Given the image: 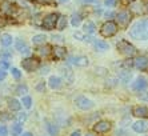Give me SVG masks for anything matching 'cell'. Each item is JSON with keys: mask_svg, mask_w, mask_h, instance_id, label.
<instances>
[{"mask_svg": "<svg viewBox=\"0 0 148 136\" xmlns=\"http://www.w3.org/2000/svg\"><path fill=\"white\" fill-rule=\"evenodd\" d=\"M130 36L135 40H148V19L136 21L130 28Z\"/></svg>", "mask_w": 148, "mask_h": 136, "instance_id": "obj_1", "label": "cell"}, {"mask_svg": "<svg viewBox=\"0 0 148 136\" xmlns=\"http://www.w3.org/2000/svg\"><path fill=\"white\" fill-rule=\"evenodd\" d=\"M117 51L127 58H132L136 55V48L127 40H120L117 43Z\"/></svg>", "mask_w": 148, "mask_h": 136, "instance_id": "obj_2", "label": "cell"}, {"mask_svg": "<svg viewBox=\"0 0 148 136\" xmlns=\"http://www.w3.org/2000/svg\"><path fill=\"white\" fill-rule=\"evenodd\" d=\"M117 32V24L115 21H106L100 28V34L103 35L104 38H111Z\"/></svg>", "mask_w": 148, "mask_h": 136, "instance_id": "obj_3", "label": "cell"}, {"mask_svg": "<svg viewBox=\"0 0 148 136\" xmlns=\"http://www.w3.org/2000/svg\"><path fill=\"white\" fill-rule=\"evenodd\" d=\"M58 19H59V15L58 14H48L47 16H44L41 25H43V28H44V30H48V31L55 30L56 24H58Z\"/></svg>", "mask_w": 148, "mask_h": 136, "instance_id": "obj_4", "label": "cell"}, {"mask_svg": "<svg viewBox=\"0 0 148 136\" xmlns=\"http://www.w3.org/2000/svg\"><path fill=\"white\" fill-rule=\"evenodd\" d=\"M131 20H132V14L130 11H121V12H119L116 15V21L121 27H127Z\"/></svg>", "mask_w": 148, "mask_h": 136, "instance_id": "obj_5", "label": "cell"}, {"mask_svg": "<svg viewBox=\"0 0 148 136\" xmlns=\"http://www.w3.org/2000/svg\"><path fill=\"white\" fill-rule=\"evenodd\" d=\"M75 104L77 108L83 109V111H87V109H91L93 107V102L90 100V99H87L86 96H77L75 99Z\"/></svg>", "mask_w": 148, "mask_h": 136, "instance_id": "obj_6", "label": "cell"}, {"mask_svg": "<svg viewBox=\"0 0 148 136\" xmlns=\"http://www.w3.org/2000/svg\"><path fill=\"white\" fill-rule=\"evenodd\" d=\"M21 65H23V68H24L25 71L32 72L39 67V60L35 58H27L21 61Z\"/></svg>", "mask_w": 148, "mask_h": 136, "instance_id": "obj_7", "label": "cell"}, {"mask_svg": "<svg viewBox=\"0 0 148 136\" xmlns=\"http://www.w3.org/2000/svg\"><path fill=\"white\" fill-rule=\"evenodd\" d=\"M68 63L69 64H75L77 67H87L90 64V60L87 56H71L68 59Z\"/></svg>", "mask_w": 148, "mask_h": 136, "instance_id": "obj_8", "label": "cell"}, {"mask_svg": "<svg viewBox=\"0 0 148 136\" xmlns=\"http://www.w3.org/2000/svg\"><path fill=\"white\" fill-rule=\"evenodd\" d=\"M111 129V123L107 122V120H100L97 122L95 126H93V131L97 133H104V132H108Z\"/></svg>", "mask_w": 148, "mask_h": 136, "instance_id": "obj_9", "label": "cell"}, {"mask_svg": "<svg viewBox=\"0 0 148 136\" xmlns=\"http://www.w3.org/2000/svg\"><path fill=\"white\" fill-rule=\"evenodd\" d=\"M134 67L140 69V71H145L148 68V58H145V56H138L134 60Z\"/></svg>", "mask_w": 148, "mask_h": 136, "instance_id": "obj_10", "label": "cell"}, {"mask_svg": "<svg viewBox=\"0 0 148 136\" xmlns=\"http://www.w3.org/2000/svg\"><path fill=\"white\" fill-rule=\"evenodd\" d=\"M147 87H148V82L144 78H138L136 80H135L134 84H132V88H134L135 91H138V92L144 91Z\"/></svg>", "mask_w": 148, "mask_h": 136, "instance_id": "obj_11", "label": "cell"}, {"mask_svg": "<svg viewBox=\"0 0 148 136\" xmlns=\"http://www.w3.org/2000/svg\"><path fill=\"white\" fill-rule=\"evenodd\" d=\"M132 113L136 117H140V119H147L148 117V107L141 106V107H135L132 109Z\"/></svg>", "mask_w": 148, "mask_h": 136, "instance_id": "obj_12", "label": "cell"}, {"mask_svg": "<svg viewBox=\"0 0 148 136\" xmlns=\"http://www.w3.org/2000/svg\"><path fill=\"white\" fill-rule=\"evenodd\" d=\"M132 129L138 133H144V132H147L148 124L144 120H138V122H135L134 124H132Z\"/></svg>", "mask_w": 148, "mask_h": 136, "instance_id": "obj_13", "label": "cell"}, {"mask_svg": "<svg viewBox=\"0 0 148 136\" xmlns=\"http://www.w3.org/2000/svg\"><path fill=\"white\" fill-rule=\"evenodd\" d=\"M52 55H53V58H55V59L62 60V59L66 58L67 49L64 47H62V45H55V47L52 48Z\"/></svg>", "mask_w": 148, "mask_h": 136, "instance_id": "obj_14", "label": "cell"}, {"mask_svg": "<svg viewBox=\"0 0 148 136\" xmlns=\"http://www.w3.org/2000/svg\"><path fill=\"white\" fill-rule=\"evenodd\" d=\"M16 49L17 51H20L21 54H25V55H28L29 52H31L29 45H28L24 40H21V39H19V40L16 41Z\"/></svg>", "mask_w": 148, "mask_h": 136, "instance_id": "obj_15", "label": "cell"}, {"mask_svg": "<svg viewBox=\"0 0 148 136\" xmlns=\"http://www.w3.org/2000/svg\"><path fill=\"white\" fill-rule=\"evenodd\" d=\"M60 71H62L63 79L66 80V83L71 84V83L73 82V73H72V71H71L69 68H67V67H62V68H60Z\"/></svg>", "mask_w": 148, "mask_h": 136, "instance_id": "obj_16", "label": "cell"}, {"mask_svg": "<svg viewBox=\"0 0 148 136\" xmlns=\"http://www.w3.org/2000/svg\"><path fill=\"white\" fill-rule=\"evenodd\" d=\"M93 45H95V48H96L97 51H107L108 48H110L108 43H106L104 40H95L93 41Z\"/></svg>", "mask_w": 148, "mask_h": 136, "instance_id": "obj_17", "label": "cell"}, {"mask_svg": "<svg viewBox=\"0 0 148 136\" xmlns=\"http://www.w3.org/2000/svg\"><path fill=\"white\" fill-rule=\"evenodd\" d=\"M83 30H84V34L92 35V34H95V31H96V27H95V24H93L92 21H87V23L84 24Z\"/></svg>", "mask_w": 148, "mask_h": 136, "instance_id": "obj_18", "label": "cell"}, {"mask_svg": "<svg viewBox=\"0 0 148 136\" xmlns=\"http://www.w3.org/2000/svg\"><path fill=\"white\" fill-rule=\"evenodd\" d=\"M0 43H1V45H4V47H8V45L12 44V36H11L10 34H3L0 36Z\"/></svg>", "mask_w": 148, "mask_h": 136, "instance_id": "obj_19", "label": "cell"}, {"mask_svg": "<svg viewBox=\"0 0 148 136\" xmlns=\"http://www.w3.org/2000/svg\"><path fill=\"white\" fill-rule=\"evenodd\" d=\"M48 83H49V87L53 88V89L59 88V87L62 85V80H60V78H58V76H51L49 80H48Z\"/></svg>", "mask_w": 148, "mask_h": 136, "instance_id": "obj_20", "label": "cell"}, {"mask_svg": "<svg viewBox=\"0 0 148 136\" xmlns=\"http://www.w3.org/2000/svg\"><path fill=\"white\" fill-rule=\"evenodd\" d=\"M8 107L12 111H19L21 108V104L17 102L16 99H8Z\"/></svg>", "mask_w": 148, "mask_h": 136, "instance_id": "obj_21", "label": "cell"}, {"mask_svg": "<svg viewBox=\"0 0 148 136\" xmlns=\"http://www.w3.org/2000/svg\"><path fill=\"white\" fill-rule=\"evenodd\" d=\"M51 49L52 48L49 47V45H41V47H39L38 48V52H39V55L40 56H44V58H47L49 54H51Z\"/></svg>", "mask_w": 148, "mask_h": 136, "instance_id": "obj_22", "label": "cell"}, {"mask_svg": "<svg viewBox=\"0 0 148 136\" xmlns=\"http://www.w3.org/2000/svg\"><path fill=\"white\" fill-rule=\"evenodd\" d=\"M47 40V38H45V35L43 34H39V35H35L34 38H32V43L36 45L39 44H44V41Z\"/></svg>", "mask_w": 148, "mask_h": 136, "instance_id": "obj_23", "label": "cell"}, {"mask_svg": "<svg viewBox=\"0 0 148 136\" xmlns=\"http://www.w3.org/2000/svg\"><path fill=\"white\" fill-rule=\"evenodd\" d=\"M11 132H12V135H14V136H19V135H21V132H23L21 124H19V123H15L14 126H12V128H11Z\"/></svg>", "mask_w": 148, "mask_h": 136, "instance_id": "obj_24", "label": "cell"}, {"mask_svg": "<svg viewBox=\"0 0 148 136\" xmlns=\"http://www.w3.org/2000/svg\"><path fill=\"white\" fill-rule=\"evenodd\" d=\"M67 25V19H66V16H59V19H58V24H56V28H58L59 31H62V30H64V27Z\"/></svg>", "mask_w": 148, "mask_h": 136, "instance_id": "obj_25", "label": "cell"}, {"mask_svg": "<svg viewBox=\"0 0 148 136\" xmlns=\"http://www.w3.org/2000/svg\"><path fill=\"white\" fill-rule=\"evenodd\" d=\"M47 129H48V132H49V135H51V136H58L59 135V128H58V126H55V124L48 123Z\"/></svg>", "mask_w": 148, "mask_h": 136, "instance_id": "obj_26", "label": "cell"}, {"mask_svg": "<svg viewBox=\"0 0 148 136\" xmlns=\"http://www.w3.org/2000/svg\"><path fill=\"white\" fill-rule=\"evenodd\" d=\"M80 23H82V15L80 14H73L72 17H71V24H72L73 27H77Z\"/></svg>", "mask_w": 148, "mask_h": 136, "instance_id": "obj_27", "label": "cell"}, {"mask_svg": "<svg viewBox=\"0 0 148 136\" xmlns=\"http://www.w3.org/2000/svg\"><path fill=\"white\" fill-rule=\"evenodd\" d=\"M120 79H121V82L123 83L130 82V79H131V72L130 71H123L120 73Z\"/></svg>", "mask_w": 148, "mask_h": 136, "instance_id": "obj_28", "label": "cell"}, {"mask_svg": "<svg viewBox=\"0 0 148 136\" xmlns=\"http://www.w3.org/2000/svg\"><path fill=\"white\" fill-rule=\"evenodd\" d=\"M27 91H28V88H27V85L25 84H20V85H17L16 87V93L17 95H23V93H27Z\"/></svg>", "mask_w": 148, "mask_h": 136, "instance_id": "obj_29", "label": "cell"}, {"mask_svg": "<svg viewBox=\"0 0 148 136\" xmlns=\"http://www.w3.org/2000/svg\"><path fill=\"white\" fill-rule=\"evenodd\" d=\"M73 36H75V38H77V39H80V40H83V41H91V40H92V39L88 38V36H84V34H82V32H75V34H73Z\"/></svg>", "mask_w": 148, "mask_h": 136, "instance_id": "obj_30", "label": "cell"}, {"mask_svg": "<svg viewBox=\"0 0 148 136\" xmlns=\"http://www.w3.org/2000/svg\"><path fill=\"white\" fill-rule=\"evenodd\" d=\"M21 103H23V106H24L25 108H31L32 99L29 98V96H24V98H23V100H21Z\"/></svg>", "mask_w": 148, "mask_h": 136, "instance_id": "obj_31", "label": "cell"}, {"mask_svg": "<svg viewBox=\"0 0 148 136\" xmlns=\"http://www.w3.org/2000/svg\"><path fill=\"white\" fill-rule=\"evenodd\" d=\"M11 73H12V76H14L15 79H20V76H21L20 71H19L17 68H12V69H11Z\"/></svg>", "mask_w": 148, "mask_h": 136, "instance_id": "obj_32", "label": "cell"}, {"mask_svg": "<svg viewBox=\"0 0 148 136\" xmlns=\"http://www.w3.org/2000/svg\"><path fill=\"white\" fill-rule=\"evenodd\" d=\"M17 122H19V124H20L21 122H25L27 120V113H19V115L16 116Z\"/></svg>", "mask_w": 148, "mask_h": 136, "instance_id": "obj_33", "label": "cell"}, {"mask_svg": "<svg viewBox=\"0 0 148 136\" xmlns=\"http://www.w3.org/2000/svg\"><path fill=\"white\" fill-rule=\"evenodd\" d=\"M116 1L117 0H104V4H106L107 7H115V5H116Z\"/></svg>", "mask_w": 148, "mask_h": 136, "instance_id": "obj_34", "label": "cell"}, {"mask_svg": "<svg viewBox=\"0 0 148 136\" xmlns=\"http://www.w3.org/2000/svg\"><path fill=\"white\" fill-rule=\"evenodd\" d=\"M7 133H8V131H7V128L4 126H1L0 127V136H7Z\"/></svg>", "mask_w": 148, "mask_h": 136, "instance_id": "obj_35", "label": "cell"}, {"mask_svg": "<svg viewBox=\"0 0 148 136\" xmlns=\"http://www.w3.org/2000/svg\"><path fill=\"white\" fill-rule=\"evenodd\" d=\"M139 98H140L141 100H148V92H140Z\"/></svg>", "mask_w": 148, "mask_h": 136, "instance_id": "obj_36", "label": "cell"}, {"mask_svg": "<svg viewBox=\"0 0 148 136\" xmlns=\"http://www.w3.org/2000/svg\"><path fill=\"white\" fill-rule=\"evenodd\" d=\"M5 76H7V72L4 71V69H0V80L5 79Z\"/></svg>", "mask_w": 148, "mask_h": 136, "instance_id": "obj_37", "label": "cell"}, {"mask_svg": "<svg viewBox=\"0 0 148 136\" xmlns=\"http://www.w3.org/2000/svg\"><path fill=\"white\" fill-rule=\"evenodd\" d=\"M0 67L3 68V69H5V68H8L10 65H8V63L7 61H0Z\"/></svg>", "mask_w": 148, "mask_h": 136, "instance_id": "obj_38", "label": "cell"}, {"mask_svg": "<svg viewBox=\"0 0 148 136\" xmlns=\"http://www.w3.org/2000/svg\"><path fill=\"white\" fill-rule=\"evenodd\" d=\"M36 1H39L40 4H49V3H52V0H36Z\"/></svg>", "mask_w": 148, "mask_h": 136, "instance_id": "obj_39", "label": "cell"}, {"mask_svg": "<svg viewBox=\"0 0 148 136\" xmlns=\"http://www.w3.org/2000/svg\"><path fill=\"white\" fill-rule=\"evenodd\" d=\"M36 88H38V91H43V89H44V83L41 82L40 84H39L38 87H36Z\"/></svg>", "mask_w": 148, "mask_h": 136, "instance_id": "obj_40", "label": "cell"}, {"mask_svg": "<svg viewBox=\"0 0 148 136\" xmlns=\"http://www.w3.org/2000/svg\"><path fill=\"white\" fill-rule=\"evenodd\" d=\"M83 3H87V4H90V3H97L99 0H82Z\"/></svg>", "mask_w": 148, "mask_h": 136, "instance_id": "obj_41", "label": "cell"}, {"mask_svg": "<svg viewBox=\"0 0 148 136\" xmlns=\"http://www.w3.org/2000/svg\"><path fill=\"white\" fill-rule=\"evenodd\" d=\"M144 11H145V14H148V0L144 3Z\"/></svg>", "mask_w": 148, "mask_h": 136, "instance_id": "obj_42", "label": "cell"}, {"mask_svg": "<svg viewBox=\"0 0 148 136\" xmlns=\"http://www.w3.org/2000/svg\"><path fill=\"white\" fill-rule=\"evenodd\" d=\"M82 133H80V131H75V132H72V135L71 136H80Z\"/></svg>", "mask_w": 148, "mask_h": 136, "instance_id": "obj_43", "label": "cell"}, {"mask_svg": "<svg viewBox=\"0 0 148 136\" xmlns=\"http://www.w3.org/2000/svg\"><path fill=\"white\" fill-rule=\"evenodd\" d=\"M47 71H48V67L41 68V72H40V73H47Z\"/></svg>", "mask_w": 148, "mask_h": 136, "instance_id": "obj_44", "label": "cell"}, {"mask_svg": "<svg viewBox=\"0 0 148 136\" xmlns=\"http://www.w3.org/2000/svg\"><path fill=\"white\" fill-rule=\"evenodd\" d=\"M21 136H34V135H32L31 132H24V133H23V135H21Z\"/></svg>", "mask_w": 148, "mask_h": 136, "instance_id": "obj_45", "label": "cell"}, {"mask_svg": "<svg viewBox=\"0 0 148 136\" xmlns=\"http://www.w3.org/2000/svg\"><path fill=\"white\" fill-rule=\"evenodd\" d=\"M86 136H95V135H93L92 132H87V133H86Z\"/></svg>", "mask_w": 148, "mask_h": 136, "instance_id": "obj_46", "label": "cell"}, {"mask_svg": "<svg viewBox=\"0 0 148 136\" xmlns=\"http://www.w3.org/2000/svg\"><path fill=\"white\" fill-rule=\"evenodd\" d=\"M67 1H69V0H59V3H67Z\"/></svg>", "mask_w": 148, "mask_h": 136, "instance_id": "obj_47", "label": "cell"}, {"mask_svg": "<svg viewBox=\"0 0 148 136\" xmlns=\"http://www.w3.org/2000/svg\"><path fill=\"white\" fill-rule=\"evenodd\" d=\"M127 1H130V3H131V1H135V0H127Z\"/></svg>", "mask_w": 148, "mask_h": 136, "instance_id": "obj_48", "label": "cell"}, {"mask_svg": "<svg viewBox=\"0 0 148 136\" xmlns=\"http://www.w3.org/2000/svg\"><path fill=\"white\" fill-rule=\"evenodd\" d=\"M27 1H32V0H27Z\"/></svg>", "mask_w": 148, "mask_h": 136, "instance_id": "obj_49", "label": "cell"}]
</instances>
